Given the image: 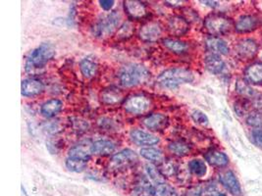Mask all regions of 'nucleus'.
Masks as SVG:
<instances>
[{
  "instance_id": "f257e3e1",
  "label": "nucleus",
  "mask_w": 262,
  "mask_h": 196,
  "mask_svg": "<svg viewBox=\"0 0 262 196\" xmlns=\"http://www.w3.org/2000/svg\"><path fill=\"white\" fill-rule=\"evenodd\" d=\"M150 76L149 71L140 64H128L124 66L119 72L120 83L123 86L132 87L145 83Z\"/></svg>"
},
{
  "instance_id": "f03ea898",
  "label": "nucleus",
  "mask_w": 262,
  "mask_h": 196,
  "mask_svg": "<svg viewBox=\"0 0 262 196\" xmlns=\"http://www.w3.org/2000/svg\"><path fill=\"white\" fill-rule=\"evenodd\" d=\"M193 74L185 68H172L163 71L157 78L158 85L165 88H176L184 84L193 81Z\"/></svg>"
},
{
  "instance_id": "7ed1b4c3",
  "label": "nucleus",
  "mask_w": 262,
  "mask_h": 196,
  "mask_svg": "<svg viewBox=\"0 0 262 196\" xmlns=\"http://www.w3.org/2000/svg\"><path fill=\"white\" fill-rule=\"evenodd\" d=\"M55 56V48L50 43H41L32 51L26 62V72L33 73L36 70L42 69Z\"/></svg>"
},
{
  "instance_id": "20e7f679",
  "label": "nucleus",
  "mask_w": 262,
  "mask_h": 196,
  "mask_svg": "<svg viewBox=\"0 0 262 196\" xmlns=\"http://www.w3.org/2000/svg\"><path fill=\"white\" fill-rule=\"evenodd\" d=\"M122 22V15L118 11H113L103 17L96 23L93 28V33L97 37H103L111 36L118 28Z\"/></svg>"
},
{
  "instance_id": "39448f33",
  "label": "nucleus",
  "mask_w": 262,
  "mask_h": 196,
  "mask_svg": "<svg viewBox=\"0 0 262 196\" xmlns=\"http://www.w3.org/2000/svg\"><path fill=\"white\" fill-rule=\"evenodd\" d=\"M204 28L211 36H222L231 31L232 21L222 14L213 13L205 18Z\"/></svg>"
},
{
  "instance_id": "423d86ee",
  "label": "nucleus",
  "mask_w": 262,
  "mask_h": 196,
  "mask_svg": "<svg viewBox=\"0 0 262 196\" xmlns=\"http://www.w3.org/2000/svg\"><path fill=\"white\" fill-rule=\"evenodd\" d=\"M124 109L131 114H143L151 107L150 99L142 94H136L127 98L123 104Z\"/></svg>"
},
{
  "instance_id": "0eeeda50",
  "label": "nucleus",
  "mask_w": 262,
  "mask_h": 196,
  "mask_svg": "<svg viewBox=\"0 0 262 196\" xmlns=\"http://www.w3.org/2000/svg\"><path fill=\"white\" fill-rule=\"evenodd\" d=\"M138 161V156L131 149H124L115 154L111 159V167L113 169H124Z\"/></svg>"
},
{
  "instance_id": "6e6552de",
  "label": "nucleus",
  "mask_w": 262,
  "mask_h": 196,
  "mask_svg": "<svg viewBox=\"0 0 262 196\" xmlns=\"http://www.w3.org/2000/svg\"><path fill=\"white\" fill-rule=\"evenodd\" d=\"M139 36L143 41L155 42L162 36V27L157 22H147L141 28Z\"/></svg>"
},
{
  "instance_id": "1a4fd4ad",
  "label": "nucleus",
  "mask_w": 262,
  "mask_h": 196,
  "mask_svg": "<svg viewBox=\"0 0 262 196\" xmlns=\"http://www.w3.org/2000/svg\"><path fill=\"white\" fill-rule=\"evenodd\" d=\"M190 24L183 16H173L168 21V30L171 35L175 37H182L188 33Z\"/></svg>"
},
{
  "instance_id": "9d476101",
  "label": "nucleus",
  "mask_w": 262,
  "mask_h": 196,
  "mask_svg": "<svg viewBox=\"0 0 262 196\" xmlns=\"http://www.w3.org/2000/svg\"><path fill=\"white\" fill-rule=\"evenodd\" d=\"M219 180L222 185L233 195H241L242 189L237 177L232 171L224 172L219 176Z\"/></svg>"
},
{
  "instance_id": "9b49d317",
  "label": "nucleus",
  "mask_w": 262,
  "mask_h": 196,
  "mask_svg": "<svg viewBox=\"0 0 262 196\" xmlns=\"http://www.w3.org/2000/svg\"><path fill=\"white\" fill-rule=\"evenodd\" d=\"M132 141L138 145L150 146L159 142V138L156 135L146 133L142 130H133L130 133Z\"/></svg>"
},
{
  "instance_id": "f8f14e48",
  "label": "nucleus",
  "mask_w": 262,
  "mask_h": 196,
  "mask_svg": "<svg viewBox=\"0 0 262 196\" xmlns=\"http://www.w3.org/2000/svg\"><path fill=\"white\" fill-rule=\"evenodd\" d=\"M124 6L125 11L129 15V17L134 20H141L147 14L145 5L141 1L128 0L124 2Z\"/></svg>"
},
{
  "instance_id": "ddd939ff",
  "label": "nucleus",
  "mask_w": 262,
  "mask_h": 196,
  "mask_svg": "<svg viewBox=\"0 0 262 196\" xmlns=\"http://www.w3.org/2000/svg\"><path fill=\"white\" fill-rule=\"evenodd\" d=\"M45 89L43 84L36 79H27L22 82L21 90L22 95L26 97H33L41 93Z\"/></svg>"
},
{
  "instance_id": "4468645a",
  "label": "nucleus",
  "mask_w": 262,
  "mask_h": 196,
  "mask_svg": "<svg viewBox=\"0 0 262 196\" xmlns=\"http://www.w3.org/2000/svg\"><path fill=\"white\" fill-rule=\"evenodd\" d=\"M144 126L151 131H161L165 129L168 125V118L163 114H152L150 116H147L143 120Z\"/></svg>"
},
{
  "instance_id": "2eb2a0df",
  "label": "nucleus",
  "mask_w": 262,
  "mask_h": 196,
  "mask_svg": "<svg viewBox=\"0 0 262 196\" xmlns=\"http://www.w3.org/2000/svg\"><path fill=\"white\" fill-rule=\"evenodd\" d=\"M205 44H206V48L208 51H210V53L217 54V55L219 54L226 55L229 53V46L226 41L220 37H209L206 39Z\"/></svg>"
},
{
  "instance_id": "dca6fc26",
  "label": "nucleus",
  "mask_w": 262,
  "mask_h": 196,
  "mask_svg": "<svg viewBox=\"0 0 262 196\" xmlns=\"http://www.w3.org/2000/svg\"><path fill=\"white\" fill-rule=\"evenodd\" d=\"M204 158L208 164L218 168H223L229 163V158L226 154L224 152H221L215 149L207 151L204 155Z\"/></svg>"
},
{
  "instance_id": "f3484780",
  "label": "nucleus",
  "mask_w": 262,
  "mask_h": 196,
  "mask_svg": "<svg viewBox=\"0 0 262 196\" xmlns=\"http://www.w3.org/2000/svg\"><path fill=\"white\" fill-rule=\"evenodd\" d=\"M204 64L207 71L214 75L222 73L225 68V63L221 59V57L213 53H210L205 57Z\"/></svg>"
},
{
  "instance_id": "a211bd4d",
  "label": "nucleus",
  "mask_w": 262,
  "mask_h": 196,
  "mask_svg": "<svg viewBox=\"0 0 262 196\" xmlns=\"http://www.w3.org/2000/svg\"><path fill=\"white\" fill-rule=\"evenodd\" d=\"M155 186L146 179V177H140L135 185L133 196H154Z\"/></svg>"
},
{
  "instance_id": "6ab92c4d",
  "label": "nucleus",
  "mask_w": 262,
  "mask_h": 196,
  "mask_svg": "<svg viewBox=\"0 0 262 196\" xmlns=\"http://www.w3.org/2000/svg\"><path fill=\"white\" fill-rule=\"evenodd\" d=\"M246 79L254 85L262 84V63L256 62L250 65L246 71Z\"/></svg>"
},
{
  "instance_id": "aec40b11",
  "label": "nucleus",
  "mask_w": 262,
  "mask_h": 196,
  "mask_svg": "<svg viewBox=\"0 0 262 196\" xmlns=\"http://www.w3.org/2000/svg\"><path fill=\"white\" fill-rule=\"evenodd\" d=\"M62 107L63 103L59 99H50L42 104L40 108V113L47 118H52L62 110Z\"/></svg>"
},
{
  "instance_id": "412c9836",
  "label": "nucleus",
  "mask_w": 262,
  "mask_h": 196,
  "mask_svg": "<svg viewBox=\"0 0 262 196\" xmlns=\"http://www.w3.org/2000/svg\"><path fill=\"white\" fill-rule=\"evenodd\" d=\"M92 145H83V144H78L76 146L72 147L71 149L69 150L68 153V157L69 158H73V159L81 160V161H84L88 162L91 155H92Z\"/></svg>"
},
{
  "instance_id": "4be33fe9",
  "label": "nucleus",
  "mask_w": 262,
  "mask_h": 196,
  "mask_svg": "<svg viewBox=\"0 0 262 196\" xmlns=\"http://www.w3.org/2000/svg\"><path fill=\"white\" fill-rule=\"evenodd\" d=\"M238 53L244 58L252 57L257 51V44L252 39H244L237 46Z\"/></svg>"
},
{
  "instance_id": "5701e85b",
  "label": "nucleus",
  "mask_w": 262,
  "mask_h": 196,
  "mask_svg": "<svg viewBox=\"0 0 262 196\" xmlns=\"http://www.w3.org/2000/svg\"><path fill=\"white\" fill-rule=\"evenodd\" d=\"M115 149V145L110 140L100 139L92 144V153L96 155H108Z\"/></svg>"
},
{
  "instance_id": "b1692460",
  "label": "nucleus",
  "mask_w": 262,
  "mask_h": 196,
  "mask_svg": "<svg viewBox=\"0 0 262 196\" xmlns=\"http://www.w3.org/2000/svg\"><path fill=\"white\" fill-rule=\"evenodd\" d=\"M257 26V20L253 16H243L236 24V31L238 33H249L253 31Z\"/></svg>"
},
{
  "instance_id": "393cba45",
  "label": "nucleus",
  "mask_w": 262,
  "mask_h": 196,
  "mask_svg": "<svg viewBox=\"0 0 262 196\" xmlns=\"http://www.w3.org/2000/svg\"><path fill=\"white\" fill-rule=\"evenodd\" d=\"M162 44L167 49H169L170 51H172L173 53H176V54H183L188 49V45L186 42L181 41L176 38H165L162 40Z\"/></svg>"
},
{
  "instance_id": "a878e982",
  "label": "nucleus",
  "mask_w": 262,
  "mask_h": 196,
  "mask_svg": "<svg viewBox=\"0 0 262 196\" xmlns=\"http://www.w3.org/2000/svg\"><path fill=\"white\" fill-rule=\"evenodd\" d=\"M80 70L83 74V77L86 79H91L95 77L97 72V64L95 60L91 58H83L80 63Z\"/></svg>"
},
{
  "instance_id": "bb28decb",
  "label": "nucleus",
  "mask_w": 262,
  "mask_h": 196,
  "mask_svg": "<svg viewBox=\"0 0 262 196\" xmlns=\"http://www.w3.org/2000/svg\"><path fill=\"white\" fill-rule=\"evenodd\" d=\"M169 150L176 156H186L190 153L191 147L189 146L188 143L182 140H176L169 144Z\"/></svg>"
},
{
  "instance_id": "cd10ccee",
  "label": "nucleus",
  "mask_w": 262,
  "mask_h": 196,
  "mask_svg": "<svg viewBox=\"0 0 262 196\" xmlns=\"http://www.w3.org/2000/svg\"><path fill=\"white\" fill-rule=\"evenodd\" d=\"M141 155L143 158L155 163L161 162L163 160L162 152L159 149L154 148V147H146V148L141 149Z\"/></svg>"
},
{
  "instance_id": "c85d7f7f",
  "label": "nucleus",
  "mask_w": 262,
  "mask_h": 196,
  "mask_svg": "<svg viewBox=\"0 0 262 196\" xmlns=\"http://www.w3.org/2000/svg\"><path fill=\"white\" fill-rule=\"evenodd\" d=\"M189 170L196 177H203L207 172V167L203 160L193 159L189 163Z\"/></svg>"
},
{
  "instance_id": "c756f323",
  "label": "nucleus",
  "mask_w": 262,
  "mask_h": 196,
  "mask_svg": "<svg viewBox=\"0 0 262 196\" xmlns=\"http://www.w3.org/2000/svg\"><path fill=\"white\" fill-rule=\"evenodd\" d=\"M154 196H178V194L171 185L163 183L155 185Z\"/></svg>"
},
{
  "instance_id": "7c9ffc66",
  "label": "nucleus",
  "mask_w": 262,
  "mask_h": 196,
  "mask_svg": "<svg viewBox=\"0 0 262 196\" xmlns=\"http://www.w3.org/2000/svg\"><path fill=\"white\" fill-rule=\"evenodd\" d=\"M66 167L71 172L75 173H81L83 172L86 167V162L81 161V160L73 159V158H67L66 160Z\"/></svg>"
},
{
  "instance_id": "2f4dec72",
  "label": "nucleus",
  "mask_w": 262,
  "mask_h": 196,
  "mask_svg": "<svg viewBox=\"0 0 262 196\" xmlns=\"http://www.w3.org/2000/svg\"><path fill=\"white\" fill-rule=\"evenodd\" d=\"M146 172L149 176V178L154 181L156 184H163L165 183V180H164V176L161 174V172L158 171L155 166L152 165H146Z\"/></svg>"
},
{
  "instance_id": "473e14b6",
  "label": "nucleus",
  "mask_w": 262,
  "mask_h": 196,
  "mask_svg": "<svg viewBox=\"0 0 262 196\" xmlns=\"http://www.w3.org/2000/svg\"><path fill=\"white\" fill-rule=\"evenodd\" d=\"M247 122L251 127H262V113L259 111H254L249 114L247 118Z\"/></svg>"
},
{
  "instance_id": "72a5a7b5",
  "label": "nucleus",
  "mask_w": 262,
  "mask_h": 196,
  "mask_svg": "<svg viewBox=\"0 0 262 196\" xmlns=\"http://www.w3.org/2000/svg\"><path fill=\"white\" fill-rule=\"evenodd\" d=\"M191 118H192V120L194 122L199 124V125H202V126L208 125V118L202 111H193L192 114H191Z\"/></svg>"
},
{
  "instance_id": "f704fd0d",
  "label": "nucleus",
  "mask_w": 262,
  "mask_h": 196,
  "mask_svg": "<svg viewBox=\"0 0 262 196\" xmlns=\"http://www.w3.org/2000/svg\"><path fill=\"white\" fill-rule=\"evenodd\" d=\"M250 108V103L247 99H243L235 104V110L238 115H244Z\"/></svg>"
},
{
  "instance_id": "c9c22d12",
  "label": "nucleus",
  "mask_w": 262,
  "mask_h": 196,
  "mask_svg": "<svg viewBox=\"0 0 262 196\" xmlns=\"http://www.w3.org/2000/svg\"><path fill=\"white\" fill-rule=\"evenodd\" d=\"M237 91H238L242 94L247 95V96H250V95L253 94L252 89L250 88V86H247L244 81L237 82Z\"/></svg>"
},
{
  "instance_id": "e433bc0d",
  "label": "nucleus",
  "mask_w": 262,
  "mask_h": 196,
  "mask_svg": "<svg viewBox=\"0 0 262 196\" xmlns=\"http://www.w3.org/2000/svg\"><path fill=\"white\" fill-rule=\"evenodd\" d=\"M251 137L254 144H256L257 146L262 147V129L259 128V129L253 130L251 133Z\"/></svg>"
},
{
  "instance_id": "4c0bfd02",
  "label": "nucleus",
  "mask_w": 262,
  "mask_h": 196,
  "mask_svg": "<svg viewBox=\"0 0 262 196\" xmlns=\"http://www.w3.org/2000/svg\"><path fill=\"white\" fill-rule=\"evenodd\" d=\"M114 3H115V2H114L113 0H100V1H99V4H100L101 8L104 9L105 11L110 10V9L114 6Z\"/></svg>"
},
{
  "instance_id": "58836bf2",
  "label": "nucleus",
  "mask_w": 262,
  "mask_h": 196,
  "mask_svg": "<svg viewBox=\"0 0 262 196\" xmlns=\"http://www.w3.org/2000/svg\"><path fill=\"white\" fill-rule=\"evenodd\" d=\"M188 196H202V193L199 189L193 188V189H191L190 192H188Z\"/></svg>"
},
{
  "instance_id": "ea45409f",
  "label": "nucleus",
  "mask_w": 262,
  "mask_h": 196,
  "mask_svg": "<svg viewBox=\"0 0 262 196\" xmlns=\"http://www.w3.org/2000/svg\"><path fill=\"white\" fill-rule=\"evenodd\" d=\"M216 196H228L226 193H218Z\"/></svg>"
}]
</instances>
